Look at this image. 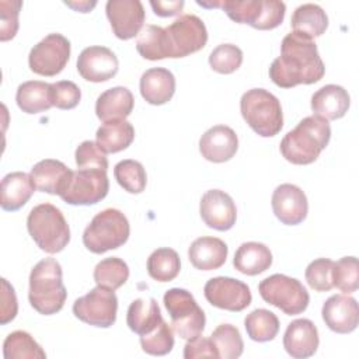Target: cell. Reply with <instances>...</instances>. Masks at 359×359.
I'll use <instances>...</instances> for the list:
<instances>
[{"label":"cell","mask_w":359,"mask_h":359,"mask_svg":"<svg viewBox=\"0 0 359 359\" xmlns=\"http://www.w3.org/2000/svg\"><path fill=\"white\" fill-rule=\"evenodd\" d=\"M325 66L317 43L307 35L289 32L280 43V56L269 66V79L282 88L313 84L323 79Z\"/></svg>","instance_id":"1"},{"label":"cell","mask_w":359,"mask_h":359,"mask_svg":"<svg viewBox=\"0 0 359 359\" xmlns=\"http://www.w3.org/2000/svg\"><path fill=\"white\" fill-rule=\"evenodd\" d=\"M331 139V126L327 119L311 115L303 118L280 142L282 156L292 164L314 163Z\"/></svg>","instance_id":"2"},{"label":"cell","mask_w":359,"mask_h":359,"mask_svg":"<svg viewBox=\"0 0 359 359\" xmlns=\"http://www.w3.org/2000/svg\"><path fill=\"white\" fill-rule=\"evenodd\" d=\"M67 297L62 280V266L55 258L41 259L29 273L28 300L43 316L60 311Z\"/></svg>","instance_id":"3"},{"label":"cell","mask_w":359,"mask_h":359,"mask_svg":"<svg viewBox=\"0 0 359 359\" xmlns=\"http://www.w3.org/2000/svg\"><path fill=\"white\" fill-rule=\"evenodd\" d=\"M202 7H220L230 20L255 29H273L282 24L286 6L279 0H220L196 1Z\"/></svg>","instance_id":"4"},{"label":"cell","mask_w":359,"mask_h":359,"mask_svg":"<svg viewBox=\"0 0 359 359\" xmlns=\"http://www.w3.org/2000/svg\"><path fill=\"white\" fill-rule=\"evenodd\" d=\"M27 229L36 245L48 254L60 252L70 241L69 224L52 203L34 206L27 217Z\"/></svg>","instance_id":"5"},{"label":"cell","mask_w":359,"mask_h":359,"mask_svg":"<svg viewBox=\"0 0 359 359\" xmlns=\"http://www.w3.org/2000/svg\"><path fill=\"white\" fill-rule=\"evenodd\" d=\"M240 111L247 125L262 137L278 135L283 126L280 102L265 88L245 91L240 100Z\"/></svg>","instance_id":"6"},{"label":"cell","mask_w":359,"mask_h":359,"mask_svg":"<svg viewBox=\"0 0 359 359\" xmlns=\"http://www.w3.org/2000/svg\"><path fill=\"white\" fill-rule=\"evenodd\" d=\"M129 233L128 217L121 210L108 208L98 212L84 229L83 244L94 254H104L123 245Z\"/></svg>","instance_id":"7"},{"label":"cell","mask_w":359,"mask_h":359,"mask_svg":"<svg viewBox=\"0 0 359 359\" xmlns=\"http://www.w3.org/2000/svg\"><path fill=\"white\" fill-rule=\"evenodd\" d=\"M163 302L171 317V328L177 335L188 341L203 332L206 317L191 292L172 287L165 292Z\"/></svg>","instance_id":"8"},{"label":"cell","mask_w":359,"mask_h":359,"mask_svg":"<svg viewBox=\"0 0 359 359\" xmlns=\"http://www.w3.org/2000/svg\"><path fill=\"white\" fill-rule=\"evenodd\" d=\"M261 297L287 316L303 313L310 302L309 292L296 278L273 273L259 282Z\"/></svg>","instance_id":"9"},{"label":"cell","mask_w":359,"mask_h":359,"mask_svg":"<svg viewBox=\"0 0 359 359\" xmlns=\"http://www.w3.org/2000/svg\"><path fill=\"white\" fill-rule=\"evenodd\" d=\"M165 29L170 57H184L201 50L208 42L205 22L194 14H184Z\"/></svg>","instance_id":"10"},{"label":"cell","mask_w":359,"mask_h":359,"mask_svg":"<svg viewBox=\"0 0 359 359\" xmlns=\"http://www.w3.org/2000/svg\"><path fill=\"white\" fill-rule=\"evenodd\" d=\"M118 299L114 290L98 286L73 303V314L83 323L108 328L116 321Z\"/></svg>","instance_id":"11"},{"label":"cell","mask_w":359,"mask_h":359,"mask_svg":"<svg viewBox=\"0 0 359 359\" xmlns=\"http://www.w3.org/2000/svg\"><path fill=\"white\" fill-rule=\"evenodd\" d=\"M109 189V180L104 170L73 171L60 198L69 205H94L102 201Z\"/></svg>","instance_id":"12"},{"label":"cell","mask_w":359,"mask_h":359,"mask_svg":"<svg viewBox=\"0 0 359 359\" xmlns=\"http://www.w3.org/2000/svg\"><path fill=\"white\" fill-rule=\"evenodd\" d=\"M70 42L62 34L53 32L41 39L28 55L29 69L39 76H56L67 65Z\"/></svg>","instance_id":"13"},{"label":"cell","mask_w":359,"mask_h":359,"mask_svg":"<svg viewBox=\"0 0 359 359\" xmlns=\"http://www.w3.org/2000/svg\"><path fill=\"white\" fill-rule=\"evenodd\" d=\"M203 293L212 306L229 311H243L252 300L250 287L244 282L229 276L209 279Z\"/></svg>","instance_id":"14"},{"label":"cell","mask_w":359,"mask_h":359,"mask_svg":"<svg viewBox=\"0 0 359 359\" xmlns=\"http://www.w3.org/2000/svg\"><path fill=\"white\" fill-rule=\"evenodd\" d=\"M105 13L116 38L126 41L142 31L144 8L139 0H109Z\"/></svg>","instance_id":"15"},{"label":"cell","mask_w":359,"mask_h":359,"mask_svg":"<svg viewBox=\"0 0 359 359\" xmlns=\"http://www.w3.org/2000/svg\"><path fill=\"white\" fill-rule=\"evenodd\" d=\"M199 213L208 227L219 231L230 230L237 217L233 198L222 189H209L202 195Z\"/></svg>","instance_id":"16"},{"label":"cell","mask_w":359,"mask_h":359,"mask_svg":"<svg viewBox=\"0 0 359 359\" xmlns=\"http://www.w3.org/2000/svg\"><path fill=\"white\" fill-rule=\"evenodd\" d=\"M118 57L105 46L84 48L77 57V72L87 81H107L118 73Z\"/></svg>","instance_id":"17"},{"label":"cell","mask_w":359,"mask_h":359,"mask_svg":"<svg viewBox=\"0 0 359 359\" xmlns=\"http://www.w3.org/2000/svg\"><path fill=\"white\" fill-rule=\"evenodd\" d=\"M271 205L278 220L287 226L302 223L309 212L306 194L293 184L278 185L272 194Z\"/></svg>","instance_id":"18"},{"label":"cell","mask_w":359,"mask_h":359,"mask_svg":"<svg viewBox=\"0 0 359 359\" xmlns=\"http://www.w3.org/2000/svg\"><path fill=\"white\" fill-rule=\"evenodd\" d=\"M321 316L331 331L348 334L358 327L359 307L353 297L346 294H334L323 304Z\"/></svg>","instance_id":"19"},{"label":"cell","mask_w":359,"mask_h":359,"mask_svg":"<svg viewBox=\"0 0 359 359\" xmlns=\"http://www.w3.org/2000/svg\"><path fill=\"white\" fill-rule=\"evenodd\" d=\"M238 149L236 132L226 125H215L199 139V151L202 157L212 163H224L234 157Z\"/></svg>","instance_id":"20"},{"label":"cell","mask_w":359,"mask_h":359,"mask_svg":"<svg viewBox=\"0 0 359 359\" xmlns=\"http://www.w3.org/2000/svg\"><path fill=\"white\" fill-rule=\"evenodd\" d=\"M320 339L314 323L309 318L293 320L283 335L285 351L296 359L310 358L317 352Z\"/></svg>","instance_id":"21"},{"label":"cell","mask_w":359,"mask_h":359,"mask_svg":"<svg viewBox=\"0 0 359 359\" xmlns=\"http://www.w3.org/2000/svg\"><path fill=\"white\" fill-rule=\"evenodd\" d=\"M351 98L348 91L337 84H327L318 88L311 97V109L314 115L327 121L342 118L349 109Z\"/></svg>","instance_id":"22"},{"label":"cell","mask_w":359,"mask_h":359,"mask_svg":"<svg viewBox=\"0 0 359 359\" xmlns=\"http://www.w3.org/2000/svg\"><path fill=\"white\" fill-rule=\"evenodd\" d=\"M140 94L151 105L168 102L175 93V77L164 67H151L140 77Z\"/></svg>","instance_id":"23"},{"label":"cell","mask_w":359,"mask_h":359,"mask_svg":"<svg viewBox=\"0 0 359 359\" xmlns=\"http://www.w3.org/2000/svg\"><path fill=\"white\" fill-rule=\"evenodd\" d=\"M35 184L31 174L14 171L3 177L0 188V206L7 212L21 209L32 196Z\"/></svg>","instance_id":"24"},{"label":"cell","mask_w":359,"mask_h":359,"mask_svg":"<svg viewBox=\"0 0 359 359\" xmlns=\"http://www.w3.org/2000/svg\"><path fill=\"white\" fill-rule=\"evenodd\" d=\"M227 244L217 237H199L189 245L188 258L191 264L201 271H213L220 268L227 259Z\"/></svg>","instance_id":"25"},{"label":"cell","mask_w":359,"mask_h":359,"mask_svg":"<svg viewBox=\"0 0 359 359\" xmlns=\"http://www.w3.org/2000/svg\"><path fill=\"white\" fill-rule=\"evenodd\" d=\"M72 172L66 164L53 158L41 160L31 168V177L36 189L50 195H60Z\"/></svg>","instance_id":"26"},{"label":"cell","mask_w":359,"mask_h":359,"mask_svg":"<svg viewBox=\"0 0 359 359\" xmlns=\"http://www.w3.org/2000/svg\"><path fill=\"white\" fill-rule=\"evenodd\" d=\"M135 98L126 87H112L105 90L95 102V114L102 122L114 119H126L133 109Z\"/></svg>","instance_id":"27"},{"label":"cell","mask_w":359,"mask_h":359,"mask_svg":"<svg viewBox=\"0 0 359 359\" xmlns=\"http://www.w3.org/2000/svg\"><path fill=\"white\" fill-rule=\"evenodd\" d=\"M233 265L238 272L254 276L269 269L272 265V252L262 243H243L234 254Z\"/></svg>","instance_id":"28"},{"label":"cell","mask_w":359,"mask_h":359,"mask_svg":"<svg viewBox=\"0 0 359 359\" xmlns=\"http://www.w3.org/2000/svg\"><path fill=\"white\" fill-rule=\"evenodd\" d=\"M95 137L104 153H118L130 146L135 139V128L126 119H114L104 122Z\"/></svg>","instance_id":"29"},{"label":"cell","mask_w":359,"mask_h":359,"mask_svg":"<svg viewBox=\"0 0 359 359\" xmlns=\"http://www.w3.org/2000/svg\"><path fill=\"white\" fill-rule=\"evenodd\" d=\"M163 321L156 299H136L130 303L126 313V324L137 335L151 332Z\"/></svg>","instance_id":"30"},{"label":"cell","mask_w":359,"mask_h":359,"mask_svg":"<svg viewBox=\"0 0 359 359\" xmlns=\"http://www.w3.org/2000/svg\"><path fill=\"white\" fill-rule=\"evenodd\" d=\"M15 101L25 114H39L48 111L52 105L50 84L39 80L25 81L18 86Z\"/></svg>","instance_id":"31"},{"label":"cell","mask_w":359,"mask_h":359,"mask_svg":"<svg viewBox=\"0 0 359 359\" xmlns=\"http://www.w3.org/2000/svg\"><path fill=\"white\" fill-rule=\"evenodd\" d=\"M294 32L307 35L309 38L321 36L328 27V17L325 11L313 3H306L299 6L290 20Z\"/></svg>","instance_id":"32"},{"label":"cell","mask_w":359,"mask_h":359,"mask_svg":"<svg viewBox=\"0 0 359 359\" xmlns=\"http://www.w3.org/2000/svg\"><path fill=\"white\" fill-rule=\"evenodd\" d=\"M139 55L147 60H161L170 57L165 29L158 25H146L139 32L136 41Z\"/></svg>","instance_id":"33"},{"label":"cell","mask_w":359,"mask_h":359,"mask_svg":"<svg viewBox=\"0 0 359 359\" xmlns=\"http://www.w3.org/2000/svg\"><path fill=\"white\" fill-rule=\"evenodd\" d=\"M6 359H45L46 353L27 331H14L3 342Z\"/></svg>","instance_id":"34"},{"label":"cell","mask_w":359,"mask_h":359,"mask_svg":"<svg viewBox=\"0 0 359 359\" xmlns=\"http://www.w3.org/2000/svg\"><path fill=\"white\" fill-rule=\"evenodd\" d=\"M180 269V255L172 248H157L147 258V272L157 282H170L175 279Z\"/></svg>","instance_id":"35"},{"label":"cell","mask_w":359,"mask_h":359,"mask_svg":"<svg viewBox=\"0 0 359 359\" xmlns=\"http://www.w3.org/2000/svg\"><path fill=\"white\" fill-rule=\"evenodd\" d=\"M244 327L252 341L268 342L278 335L279 320L275 313L266 309H255L247 314Z\"/></svg>","instance_id":"36"},{"label":"cell","mask_w":359,"mask_h":359,"mask_svg":"<svg viewBox=\"0 0 359 359\" xmlns=\"http://www.w3.org/2000/svg\"><path fill=\"white\" fill-rule=\"evenodd\" d=\"M93 276L98 286L116 290L128 280L129 266L123 259L118 257H109L95 265Z\"/></svg>","instance_id":"37"},{"label":"cell","mask_w":359,"mask_h":359,"mask_svg":"<svg viewBox=\"0 0 359 359\" xmlns=\"http://www.w3.org/2000/svg\"><path fill=\"white\" fill-rule=\"evenodd\" d=\"M217 356L222 359H236L241 356L244 342L237 327L231 324H220L210 335Z\"/></svg>","instance_id":"38"},{"label":"cell","mask_w":359,"mask_h":359,"mask_svg":"<svg viewBox=\"0 0 359 359\" xmlns=\"http://www.w3.org/2000/svg\"><path fill=\"white\" fill-rule=\"evenodd\" d=\"M114 177L116 182L129 194H140L147 184V175L142 163L126 158L114 167Z\"/></svg>","instance_id":"39"},{"label":"cell","mask_w":359,"mask_h":359,"mask_svg":"<svg viewBox=\"0 0 359 359\" xmlns=\"http://www.w3.org/2000/svg\"><path fill=\"white\" fill-rule=\"evenodd\" d=\"M140 345L142 349L149 355H167L174 348V331L163 320L151 332L140 335Z\"/></svg>","instance_id":"40"},{"label":"cell","mask_w":359,"mask_h":359,"mask_svg":"<svg viewBox=\"0 0 359 359\" xmlns=\"http://www.w3.org/2000/svg\"><path fill=\"white\" fill-rule=\"evenodd\" d=\"M332 285L344 293H353L359 287V266L355 257H344L334 262Z\"/></svg>","instance_id":"41"},{"label":"cell","mask_w":359,"mask_h":359,"mask_svg":"<svg viewBox=\"0 0 359 359\" xmlns=\"http://www.w3.org/2000/svg\"><path fill=\"white\" fill-rule=\"evenodd\" d=\"M243 63V50L233 43H220L209 55L210 67L220 74L236 72Z\"/></svg>","instance_id":"42"},{"label":"cell","mask_w":359,"mask_h":359,"mask_svg":"<svg viewBox=\"0 0 359 359\" xmlns=\"http://www.w3.org/2000/svg\"><path fill=\"white\" fill-rule=\"evenodd\" d=\"M332 266L334 262L330 258H317L311 261L304 272L309 286L317 292H328L332 285Z\"/></svg>","instance_id":"43"},{"label":"cell","mask_w":359,"mask_h":359,"mask_svg":"<svg viewBox=\"0 0 359 359\" xmlns=\"http://www.w3.org/2000/svg\"><path fill=\"white\" fill-rule=\"evenodd\" d=\"M74 157L80 170H108V158L97 142H81L76 149Z\"/></svg>","instance_id":"44"},{"label":"cell","mask_w":359,"mask_h":359,"mask_svg":"<svg viewBox=\"0 0 359 359\" xmlns=\"http://www.w3.org/2000/svg\"><path fill=\"white\" fill-rule=\"evenodd\" d=\"M52 105L59 109H72L79 105L81 91L79 86L70 80H62L50 84Z\"/></svg>","instance_id":"45"},{"label":"cell","mask_w":359,"mask_h":359,"mask_svg":"<svg viewBox=\"0 0 359 359\" xmlns=\"http://www.w3.org/2000/svg\"><path fill=\"white\" fill-rule=\"evenodd\" d=\"M22 7L20 0H1L0 1V39H13L18 31V14Z\"/></svg>","instance_id":"46"},{"label":"cell","mask_w":359,"mask_h":359,"mask_svg":"<svg viewBox=\"0 0 359 359\" xmlns=\"http://www.w3.org/2000/svg\"><path fill=\"white\" fill-rule=\"evenodd\" d=\"M184 358L185 359H195V358H219L216 348L210 338L205 337H195L188 339L184 346Z\"/></svg>","instance_id":"47"},{"label":"cell","mask_w":359,"mask_h":359,"mask_svg":"<svg viewBox=\"0 0 359 359\" xmlns=\"http://www.w3.org/2000/svg\"><path fill=\"white\" fill-rule=\"evenodd\" d=\"M18 311L17 297L14 287L7 282V279H1V324H7L15 318Z\"/></svg>","instance_id":"48"},{"label":"cell","mask_w":359,"mask_h":359,"mask_svg":"<svg viewBox=\"0 0 359 359\" xmlns=\"http://www.w3.org/2000/svg\"><path fill=\"white\" fill-rule=\"evenodd\" d=\"M150 6L154 10L156 15L160 17H171V15H177L181 13L182 7H184V1L182 0H177V1H150Z\"/></svg>","instance_id":"49"},{"label":"cell","mask_w":359,"mask_h":359,"mask_svg":"<svg viewBox=\"0 0 359 359\" xmlns=\"http://www.w3.org/2000/svg\"><path fill=\"white\" fill-rule=\"evenodd\" d=\"M66 4H67V6H70V7H73V8H76V10H80L81 13H88V11L95 6V1H93V3L84 1V3H79L77 6H74V4H72V3H67V1H66Z\"/></svg>","instance_id":"50"}]
</instances>
